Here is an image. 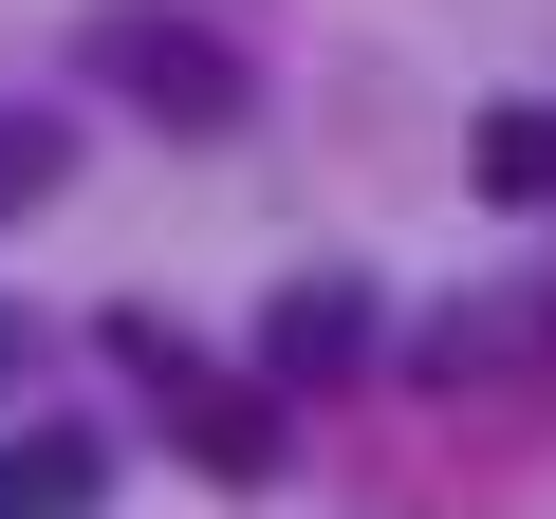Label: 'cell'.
<instances>
[{
	"instance_id": "cell-1",
	"label": "cell",
	"mask_w": 556,
	"mask_h": 519,
	"mask_svg": "<svg viewBox=\"0 0 556 519\" xmlns=\"http://www.w3.org/2000/svg\"><path fill=\"white\" fill-rule=\"evenodd\" d=\"M112 353L149 371V408H167V445L204 464V482H278V408H260V371H223V353H186L149 298L112 316Z\"/></svg>"
},
{
	"instance_id": "cell-2",
	"label": "cell",
	"mask_w": 556,
	"mask_h": 519,
	"mask_svg": "<svg viewBox=\"0 0 556 519\" xmlns=\"http://www.w3.org/2000/svg\"><path fill=\"white\" fill-rule=\"evenodd\" d=\"M93 75H130L167 130H223V112H241V56H223V38H186V20H112V38H93Z\"/></svg>"
},
{
	"instance_id": "cell-3",
	"label": "cell",
	"mask_w": 556,
	"mask_h": 519,
	"mask_svg": "<svg viewBox=\"0 0 556 519\" xmlns=\"http://www.w3.org/2000/svg\"><path fill=\"white\" fill-rule=\"evenodd\" d=\"M408 371H427V390H482V371H556V298H445V316L408 334Z\"/></svg>"
},
{
	"instance_id": "cell-4",
	"label": "cell",
	"mask_w": 556,
	"mask_h": 519,
	"mask_svg": "<svg viewBox=\"0 0 556 519\" xmlns=\"http://www.w3.org/2000/svg\"><path fill=\"white\" fill-rule=\"evenodd\" d=\"M371 353V298L353 279H278V316H260V390H334Z\"/></svg>"
},
{
	"instance_id": "cell-5",
	"label": "cell",
	"mask_w": 556,
	"mask_h": 519,
	"mask_svg": "<svg viewBox=\"0 0 556 519\" xmlns=\"http://www.w3.org/2000/svg\"><path fill=\"white\" fill-rule=\"evenodd\" d=\"M464 186H482V204H556V93L482 112V130H464Z\"/></svg>"
},
{
	"instance_id": "cell-6",
	"label": "cell",
	"mask_w": 556,
	"mask_h": 519,
	"mask_svg": "<svg viewBox=\"0 0 556 519\" xmlns=\"http://www.w3.org/2000/svg\"><path fill=\"white\" fill-rule=\"evenodd\" d=\"M112 464H93V427H38V445H0V519H75Z\"/></svg>"
},
{
	"instance_id": "cell-7",
	"label": "cell",
	"mask_w": 556,
	"mask_h": 519,
	"mask_svg": "<svg viewBox=\"0 0 556 519\" xmlns=\"http://www.w3.org/2000/svg\"><path fill=\"white\" fill-rule=\"evenodd\" d=\"M56 186V112H0V204H38Z\"/></svg>"
},
{
	"instance_id": "cell-8",
	"label": "cell",
	"mask_w": 556,
	"mask_h": 519,
	"mask_svg": "<svg viewBox=\"0 0 556 519\" xmlns=\"http://www.w3.org/2000/svg\"><path fill=\"white\" fill-rule=\"evenodd\" d=\"M20 353H38V334H20V298H0V390H20Z\"/></svg>"
}]
</instances>
